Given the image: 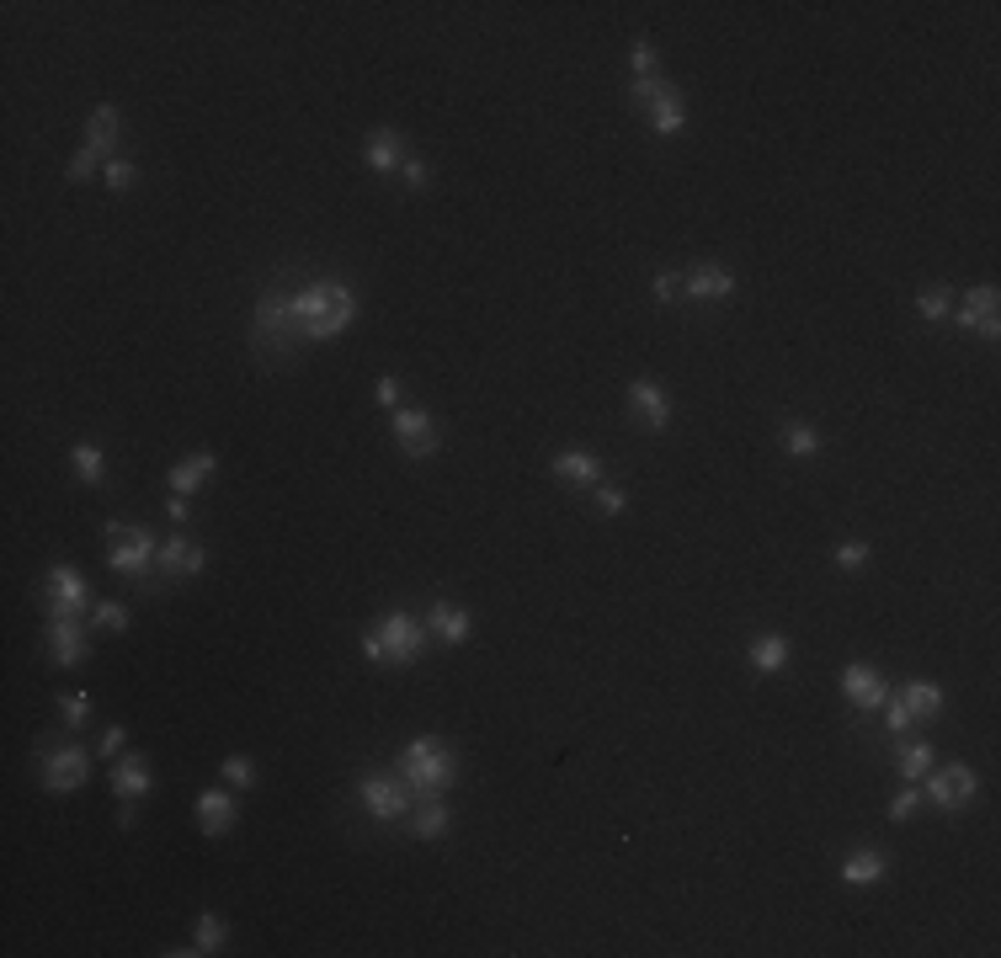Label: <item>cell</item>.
Listing matches in <instances>:
<instances>
[{"label": "cell", "mask_w": 1001, "mask_h": 958, "mask_svg": "<svg viewBox=\"0 0 1001 958\" xmlns=\"http://www.w3.org/2000/svg\"><path fill=\"white\" fill-rule=\"evenodd\" d=\"M251 341H256L262 362H288L304 347V330L294 320V309H288V294H277V288L262 294L256 315H251Z\"/></svg>", "instance_id": "3957f363"}, {"label": "cell", "mask_w": 1001, "mask_h": 958, "mask_svg": "<svg viewBox=\"0 0 1001 958\" xmlns=\"http://www.w3.org/2000/svg\"><path fill=\"white\" fill-rule=\"evenodd\" d=\"M422 624H426V634H432V639H443L448 650H458V645L475 634V618H469L464 607H454V602H432Z\"/></svg>", "instance_id": "2e32d148"}, {"label": "cell", "mask_w": 1001, "mask_h": 958, "mask_svg": "<svg viewBox=\"0 0 1001 958\" xmlns=\"http://www.w3.org/2000/svg\"><path fill=\"white\" fill-rule=\"evenodd\" d=\"M192 948H198V954H219V948H224V922H219L213 911L198 916V927H192Z\"/></svg>", "instance_id": "4dcf8cb0"}, {"label": "cell", "mask_w": 1001, "mask_h": 958, "mask_svg": "<svg viewBox=\"0 0 1001 958\" xmlns=\"http://www.w3.org/2000/svg\"><path fill=\"white\" fill-rule=\"evenodd\" d=\"M288 309L299 320L304 341H336L358 320V294L341 277H315V283H304V288L288 294Z\"/></svg>", "instance_id": "6da1fadb"}, {"label": "cell", "mask_w": 1001, "mask_h": 958, "mask_svg": "<svg viewBox=\"0 0 1001 958\" xmlns=\"http://www.w3.org/2000/svg\"><path fill=\"white\" fill-rule=\"evenodd\" d=\"M869 554H874L869 543H837V549H831V560H837L842 570H863L869 565Z\"/></svg>", "instance_id": "60d3db41"}, {"label": "cell", "mask_w": 1001, "mask_h": 958, "mask_svg": "<svg viewBox=\"0 0 1001 958\" xmlns=\"http://www.w3.org/2000/svg\"><path fill=\"white\" fill-rule=\"evenodd\" d=\"M123 746H128V730H123V724H113V730L102 735V756H107V762H118Z\"/></svg>", "instance_id": "c3c4849f"}, {"label": "cell", "mask_w": 1001, "mask_h": 958, "mask_svg": "<svg viewBox=\"0 0 1001 958\" xmlns=\"http://www.w3.org/2000/svg\"><path fill=\"white\" fill-rule=\"evenodd\" d=\"M922 809V783H906L901 794H895V805H890V820H911Z\"/></svg>", "instance_id": "ab89813d"}, {"label": "cell", "mask_w": 1001, "mask_h": 958, "mask_svg": "<svg viewBox=\"0 0 1001 958\" xmlns=\"http://www.w3.org/2000/svg\"><path fill=\"white\" fill-rule=\"evenodd\" d=\"M390 426H395V443H400L405 458H432V453H437V421H432V411H422V405H416V411L400 405Z\"/></svg>", "instance_id": "8fae6325"}, {"label": "cell", "mask_w": 1001, "mask_h": 958, "mask_svg": "<svg viewBox=\"0 0 1001 958\" xmlns=\"http://www.w3.org/2000/svg\"><path fill=\"white\" fill-rule=\"evenodd\" d=\"M938 767V751L927 746V741H916V746H901V778L906 783H922L927 773Z\"/></svg>", "instance_id": "f546056e"}, {"label": "cell", "mask_w": 1001, "mask_h": 958, "mask_svg": "<svg viewBox=\"0 0 1001 958\" xmlns=\"http://www.w3.org/2000/svg\"><path fill=\"white\" fill-rule=\"evenodd\" d=\"M880 714H884V724H890V735H906V730H911V714H906V703H901V698H895V692H890V703H884Z\"/></svg>", "instance_id": "b9f144b4"}, {"label": "cell", "mask_w": 1001, "mask_h": 958, "mask_svg": "<svg viewBox=\"0 0 1001 958\" xmlns=\"http://www.w3.org/2000/svg\"><path fill=\"white\" fill-rule=\"evenodd\" d=\"M650 288H656V299H661V304H671L677 294H682V277H677V272H656V283H650Z\"/></svg>", "instance_id": "7dc6e473"}, {"label": "cell", "mask_w": 1001, "mask_h": 958, "mask_svg": "<svg viewBox=\"0 0 1001 958\" xmlns=\"http://www.w3.org/2000/svg\"><path fill=\"white\" fill-rule=\"evenodd\" d=\"M373 400H379L384 411H400V379H395V373H384V379L373 384Z\"/></svg>", "instance_id": "f6af8a7d"}, {"label": "cell", "mask_w": 1001, "mask_h": 958, "mask_svg": "<svg viewBox=\"0 0 1001 958\" xmlns=\"http://www.w3.org/2000/svg\"><path fill=\"white\" fill-rule=\"evenodd\" d=\"M203 570H209V549L187 543L182 533H177V539H166V543H160V575L182 581V575H203Z\"/></svg>", "instance_id": "d6986e66"}, {"label": "cell", "mask_w": 1001, "mask_h": 958, "mask_svg": "<svg viewBox=\"0 0 1001 958\" xmlns=\"http://www.w3.org/2000/svg\"><path fill=\"white\" fill-rule=\"evenodd\" d=\"M363 160H368L373 177H395L400 166H405V145H400L395 128H373L368 145H363Z\"/></svg>", "instance_id": "ffe728a7"}, {"label": "cell", "mask_w": 1001, "mask_h": 958, "mask_svg": "<svg viewBox=\"0 0 1001 958\" xmlns=\"http://www.w3.org/2000/svg\"><path fill=\"white\" fill-rule=\"evenodd\" d=\"M102 181H107L113 192H128V187L139 181V171H134V160H118V155H113V160L102 166Z\"/></svg>", "instance_id": "f35d334b"}, {"label": "cell", "mask_w": 1001, "mask_h": 958, "mask_svg": "<svg viewBox=\"0 0 1001 958\" xmlns=\"http://www.w3.org/2000/svg\"><path fill=\"white\" fill-rule=\"evenodd\" d=\"M997 304H1001L997 283H980V288H970L965 299L954 304V320H959V330H980L986 320H997Z\"/></svg>", "instance_id": "44dd1931"}, {"label": "cell", "mask_w": 1001, "mask_h": 958, "mask_svg": "<svg viewBox=\"0 0 1001 958\" xmlns=\"http://www.w3.org/2000/svg\"><path fill=\"white\" fill-rule=\"evenodd\" d=\"M118 134H123V113H118V107H96L92 123H86V145H96L102 155H113Z\"/></svg>", "instance_id": "83f0119b"}, {"label": "cell", "mask_w": 1001, "mask_h": 958, "mask_svg": "<svg viewBox=\"0 0 1001 958\" xmlns=\"http://www.w3.org/2000/svg\"><path fill=\"white\" fill-rule=\"evenodd\" d=\"M107 528V565L128 575V581H150V570H160V543L150 528L139 522H102Z\"/></svg>", "instance_id": "277c9868"}, {"label": "cell", "mask_w": 1001, "mask_h": 958, "mask_svg": "<svg viewBox=\"0 0 1001 958\" xmlns=\"http://www.w3.org/2000/svg\"><path fill=\"white\" fill-rule=\"evenodd\" d=\"M682 294L693 304H725L730 294H735V277H730V267H720V262H699V267L682 277Z\"/></svg>", "instance_id": "5bb4252c"}, {"label": "cell", "mask_w": 1001, "mask_h": 958, "mask_svg": "<svg viewBox=\"0 0 1001 958\" xmlns=\"http://www.w3.org/2000/svg\"><path fill=\"white\" fill-rule=\"evenodd\" d=\"M49 656H54V666L75 671V666H86V656H92V639H86V629L75 618H49Z\"/></svg>", "instance_id": "7c38bea8"}, {"label": "cell", "mask_w": 1001, "mask_h": 958, "mask_svg": "<svg viewBox=\"0 0 1001 958\" xmlns=\"http://www.w3.org/2000/svg\"><path fill=\"white\" fill-rule=\"evenodd\" d=\"M629 411L645 421V432H667L671 426V394L656 379H635L629 384Z\"/></svg>", "instance_id": "4fadbf2b"}, {"label": "cell", "mask_w": 1001, "mask_h": 958, "mask_svg": "<svg viewBox=\"0 0 1001 958\" xmlns=\"http://www.w3.org/2000/svg\"><path fill=\"white\" fill-rule=\"evenodd\" d=\"M975 788H980V778H975L970 767L965 762H948V767H933L922 778V799H933L943 815H954V809H965L975 799Z\"/></svg>", "instance_id": "9c48e42d"}, {"label": "cell", "mask_w": 1001, "mask_h": 958, "mask_svg": "<svg viewBox=\"0 0 1001 958\" xmlns=\"http://www.w3.org/2000/svg\"><path fill=\"white\" fill-rule=\"evenodd\" d=\"M916 309H922V320H927V326H938V320L954 315V294H948V288H927V294L916 299Z\"/></svg>", "instance_id": "836d02e7"}, {"label": "cell", "mask_w": 1001, "mask_h": 958, "mask_svg": "<svg viewBox=\"0 0 1001 958\" xmlns=\"http://www.w3.org/2000/svg\"><path fill=\"white\" fill-rule=\"evenodd\" d=\"M667 91H671V81H661V75H639V81H629V107L645 113V107H650L656 96H667Z\"/></svg>", "instance_id": "d590c367"}, {"label": "cell", "mask_w": 1001, "mask_h": 958, "mask_svg": "<svg viewBox=\"0 0 1001 958\" xmlns=\"http://www.w3.org/2000/svg\"><path fill=\"white\" fill-rule=\"evenodd\" d=\"M38 767L49 794H81L92 778V756L81 746H38Z\"/></svg>", "instance_id": "52a82bcc"}, {"label": "cell", "mask_w": 1001, "mask_h": 958, "mask_svg": "<svg viewBox=\"0 0 1001 958\" xmlns=\"http://www.w3.org/2000/svg\"><path fill=\"white\" fill-rule=\"evenodd\" d=\"M192 517V507H187V496H171V522H187Z\"/></svg>", "instance_id": "681fc988"}, {"label": "cell", "mask_w": 1001, "mask_h": 958, "mask_svg": "<svg viewBox=\"0 0 1001 958\" xmlns=\"http://www.w3.org/2000/svg\"><path fill=\"white\" fill-rule=\"evenodd\" d=\"M448 826H454V815H448L443 799H416V809H411V831L416 837L437 841V837H448Z\"/></svg>", "instance_id": "4316f807"}, {"label": "cell", "mask_w": 1001, "mask_h": 958, "mask_svg": "<svg viewBox=\"0 0 1001 958\" xmlns=\"http://www.w3.org/2000/svg\"><path fill=\"white\" fill-rule=\"evenodd\" d=\"M70 464H75V475L86 479V485H102L107 479V453L96 448V443H75L70 448Z\"/></svg>", "instance_id": "f1b7e54d"}, {"label": "cell", "mask_w": 1001, "mask_h": 958, "mask_svg": "<svg viewBox=\"0 0 1001 958\" xmlns=\"http://www.w3.org/2000/svg\"><path fill=\"white\" fill-rule=\"evenodd\" d=\"M358 799L373 820H384V826H395L405 820L411 809H416V794H411V783L400 778V773H363L358 778Z\"/></svg>", "instance_id": "8992f818"}, {"label": "cell", "mask_w": 1001, "mask_h": 958, "mask_svg": "<svg viewBox=\"0 0 1001 958\" xmlns=\"http://www.w3.org/2000/svg\"><path fill=\"white\" fill-rule=\"evenodd\" d=\"M43 602H49V618H81V613H92V586L81 570L54 565L43 575Z\"/></svg>", "instance_id": "ba28073f"}, {"label": "cell", "mask_w": 1001, "mask_h": 958, "mask_svg": "<svg viewBox=\"0 0 1001 958\" xmlns=\"http://www.w3.org/2000/svg\"><path fill=\"white\" fill-rule=\"evenodd\" d=\"M784 448H789L794 458H816V453H820L816 426H805V421H789V426H784Z\"/></svg>", "instance_id": "1f68e13d"}, {"label": "cell", "mask_w": 1001, "mask_h": 958, "mask_svg": "<svg viewBox=\"0 0 1001 958\" xmlns=\"http://www.w3.org/2000/svg\"><path fill=\"white\" fill-rule=\"evenodd\" d=\"M213 469H219V458H213L209 448L192 453V458H182V464L166 475V479H171V496H198V490L213 479Z\"/></svg>", "instance_id": "7402d4cb"}, {"label": "cell", "mask_w": 1001, "mask_h": 958, "mask_svg": "<svg viewBox=\"0 0 1001 958\" xmlns=\"http://www.w3.org/2000/svg\"><path fill=\"white\" fill-rule=\"evenodd\" d=\"M746 656H752V671H757V677H778V671L789 666V639H784V634H757Z\"/></svg>", "instance_id": "484cf974"}, {"label": "cell", "mask_w": 1001, "mask_h": 958, "mask_svg": "<svg viewBox=\"0 0 1001 958\" xmlns=\"http://www.w3.org/2000/svg\"><path fill=\"white\" fill-rule=\"evenodd\" d=\"M219 778L230 783V788H245V794H251V788H256V762H251V756H230V762L219 767Z\"/></svg>", "instance_id": "8d00e7d4"}, {"label": "cell", "mask_w": 1001, "mask_h": 958, "mask_svg": "<svg viewBox=\"0 0 1001 958\" xmlns=\"http://www.w3.org/2000/svg\"><path fill=\"white\" fill-rule=\"evenodd\" d=\"M400 778L411 783V794L416 799H443L448 788L458 783V756L443 741H432V735H416L411 746L400 751Z\"/></svg>", "instance_id": "7a4b0ae2"}, {"label": "cell", "mask_w": 1001, "mask_h": 958, "mask_svg": "<svg viewBox=\"0 0 1001 958\" xmlns=\"http://www.w3.org/2000/svg\"><path fill=\"white\" fill-rule=\"evenodd\" d=\"M884 873H890V858H884V852H874V847H858L852 858H842V884H852V890H869V884H880Z\"/></svg>", "instance_id": "cb8c5ba5"}, {"label": "cell", "mask_w": 1001, "mask_h": 958, "mask_svg": "<svg viewBox=\"0 0 1001 958\" xmlns=\"http://www.w3.org/2000/svg\"><path fill=\"white\" fill-rule=\"evenodd\" d=\"M842 692H848V703L858 709V714H880L884 703H890V682H884L869 660L842 666Z\"/></svg>", "instance_id": "30bf717a"}, {"label": "cell", "mask_w": 1001, "mask_h": 958, "mask_svg": "<svg viewBox=\"0 0 1001 958\" xmlns=\"http://www.w3.org/2000/svg\"><path fill=\"white\" fill-rule=\"evenodd\" d=\"M107 160H113V155H102L96 145H86V150H75V160H70V181H86L92 171H102Z\"/></svg>", "instance_id": "74e56055"}, {"label": "cell", "mask_w": 1001, "mask_h": 958, "mask_svg": "<svg viewBox=\"0 0 1001 958\" xmlns=\"http://www.w3.org/2000/svg\"><path fill=\"white\" fill-rule=\"evenodd\" d=\"M60 714H64V724L81 735V730L92 724V698H86V692H64V698H60Z\"/></svg>", "instance_id": "e575fe53"}, {"label": "cell", "mask_w": 1001, "mask_h": 958, "mask_svg": "<svg viewBox=\"0 0 1001 958\" xmlns=\"http://www.w3.org/2000/svg\"><path fill=\"white\" fill-rule=\"evenodd\" d=\"M645 118H650V128H656L661 139H677V134L688 128V102H682V91L671 86L667 96H656V102L645 107Z\"/></svg>", "instance_id": "603a6c76"}, {"label": "cell", "mask_w": 1001, "mask_h": 958, "mask_svg": "<svg viewBox=\"0 0 1001 958\" xmlns=\"http://www.w3.org/2000/svg\"><path fill=\"white\" fill-rule=\"evenodd\" d=\"M400 177H405V187H411V192H422V187H426V177H432V171H426V160H422V155H405V166H400Z\"/></svg>", "instance_id": "7bdbcfd3"}, {"label": "cell", "mask_w": 1001, "mask_h": 958, "mask_svg": "<svg viewBox=\"0 0 1001 958\" xmlns=\"http://www.w3.org/2000/svg\"><path fill=\"white\" fill-rule=\"evenodd\" d=\"M92 629L123 634L128 629V607H123V602H92Z\"/></svg>", "instance_id": "d6a6232c"}, {"label": "cell", "mask_w": 1001, "mask_h": 958, "mask_svg": "<svg viewBox=\"0 0 1001 958\" xmlns=\"http://www.w3.org/2000/svg\"><path fill=\"white\" fill-rule=\"evenodd\" d=\"M554 479L571 485V490H597V485H603V458L586 453V448L554 453Z\"/></svg>", "instance_id": "9a60e30c"}, {"label": "cell", "mask_w": 1001, "mask_h": 958, "mask_svg": "<svg viewBox=\"0 0 1001 958\" xmlns=\"http://www.w3.org/2000/svg\"><path fill=\"white\" fill-rule=\"evenodd\" d=\"M373 634H379V645H384V666H416L426 650V624L416 618V613H400V607H390L379 624H373Z\"/></svg>", "instance_id": "5b68a950"}, {"label": "cell", "mask_w": 1001, "mask_h": 958, "mask_svg": "<svg viewBox=\"0 0 1001 958\" xmlns=\"http://www.w3.org/2000/svg\"><path fill=\"white\" fill-rule=\"evenodd\" d=\"M150 788H155V778H150V762L145 756H118L113 762V799L118 805H139Z\"/></svg>", "instance_id": "ac0fdd59"}, {"label": "cell", "mask_w": 1001, "mask_h": 958, "mask_svg": "<svg viewBox=\"0 0 1001 958\" xmlns=\"http://www.w3.org/2000/svg\"><path fill=\"white\" fill-rule=\"evenodd\" d=\"M597 507H603V517H618V511L629 507V496L618 485H597Z\"/></svg>", "instance_id": "ee69618b"}, {"label": "cell", "mask_w": 1001, "mask_h": 958, "mask_svg": "<svg viewBox=\"0 0 1001 958\" xmlns=\"http://www.w3.org/2000/svg\"><path fill=\"white\" fill-rule=\"evenodd\" d=\"M629 64H635V81H639V75H656V49L639 38L635 49H629Z\"/></svg>", "instance_id": "bcb514c9"}, {"label": "cell", "mask_w": 1001, "mask_h": 958, "mask_svg": "<svg viewBox=\"0 0 1001 958\" xmlns=\"http://www.w3.org/2000/svg\"><path fill=\"white\" fill-rule=\"evenodd\" d=\"M192 809H198V831H203V837H224V831L235 826V815H241V805H235L230 788H203Z\"/></svg>", "instance_id": "e0dca14e"}, {"label": "cell", "mask_w": 1001, "mask_h": 958, "mask_svg": "<svg viewBox=\"0 0 1001 958\" xmlns=\"http://www.w3.org/2000/svg\"><path fill=\"white\" fill-rule=\"evenodd\" d=\"M895 698L906 703L911 724H933V718L943 714V688H938V682H906Z\"/></svg>", "instance_id": "d4e9b609"}]
</instances>
